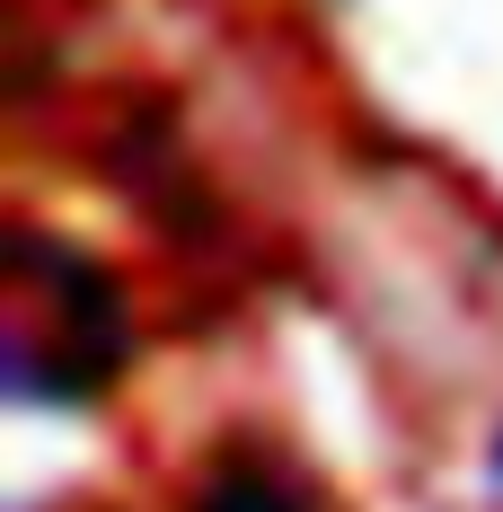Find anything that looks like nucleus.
I'll list each match as a JSON object with an SVG mask.
<instances>
[{
	"instance_id": "1",
	"label": "nucleus",
	"mask_w": 503,
	"mask_h": 512,
	"mask_svg": "<svg viewBox=\"0 0 503 512\" xmlns=\"http://www.w3.org/2000/svg\"><path fill=\"white\" fill-rule=\"evenodd\" d=\"M212 512H292V504H283V486H265V477H230V486L212 495Z\"/></svg>"
}]
</instances>
